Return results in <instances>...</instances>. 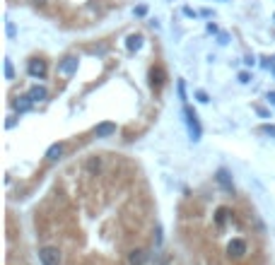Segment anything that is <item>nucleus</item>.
<instances>
[{"label":"nucleus","instance_id":"obj_1","mask_svg":"<svg viewBox=\"0 0 275 265\" xmlns=\"http://www.w3.org/2000/svg\"><path fill=\"white\" fill-rule=\"evenodd\" d=\"M39 261H41V265H61L63 256L56 246H41L39 248Z\"/></svg>","mask_w":275,"mask_h":265},{"label":"nucleus","instance_id":"obj_2","mask_svg":"<svg viewBox=\"0 0 275 265\" xmlns=\"http://www.w3.org/2000/svg\"><path fill=\"white\" fill-rule=\"evenodd\" d=\"M246 251H249V244L244 241V239H232L229 244H227V258H232V261H239V258H244L246 256Z\"/></svg>","mask_w":275,"mask_h":265},{"label":"nucleus","instance_id":"obj_3","mask_svg":"<svg viewBox=\"0 0 275 265\" xmlns=\"http://www.w3.org/2000/svg\"><path fill=\"white\" fill-rule=\"evenodd\" d=\"M184 116H186V126H189V132H191V137L193 140H201V123H198V116H196V111L193 109H189V106H184Z\"/></svg>","mask_w":275,"mask_h":265},{"label":"nucleus","instance_id":"obj_4","mask_svg":"<svg viewBox=\"0 0 275 265\" xmlns=\"http://www.w3.org/2000/svg\"><path fill=\"white\" fill-rule=\"evenodd\" d=\"M27 72L34 77V80H44L46 77V72H49V67H46V61H39V58H34V61H29V66H27Z\"/></svg>","mask_w":275,"mask_h":265},{"label":"nucleus","instance_id":"obj_5","mask_svg":"<svg viewBox=\"0 0 275 265\" xmlns=\"http://www.w3.org/2000/svg\"><path fill=\"white\" fill-rule=\"evenodd\" d=\"M77 66H80V58H77V56H66V58L58 63V72H61V75H75V72H77Z\"/></svg>","mask_w":275,"mask_h":265},{"label":"nucleus","instance_id":"obj_6","mask_svg":"<svg viewBox=\"0 0 275 265\" xmlns=\"http://www.w3.org/2000/svg\"><path fill=\"white\" fill-rule=\"evenodd\" d=\"M85 171H87L89 176H99V174L104 171V159H102V157H97V154H94V157H89V159L85 162Z\"/></svg>","mask_w":275,"mask_h":265},{"label":"nucleus","instance_id":"obj_7","mask_svg":"<svg viewBox=\"0 0 275 265\" xmlns=\"http://www.w3.org/2000/svg\"><path fill=\"white\" fill-rule=\"evenodd\" d=\"M147 251L145 248H133L131 253H128V265H145L147 263Z\"/></svg>","mask_w":275,"mask_h":265},{"label":"nucleus","instance_id":"obj_8","mask_svg":"<svg viewBox=\"0 0 275 265\" xmlns=\"http://www.w3.org/2000/svg\"><path fill=\"white\" fill-rule=\"evenodd\" d=\"M116 132V123H111V121H104V123H99L97 128H94V135L97 137H111Z\"/></svg>","mask_w":275,"mask_h":265},{"label":"nucleus","instance_id":"obj_9","mask_svg":"<svg viewBox=\"0 0 275 265\" xmlns=\"http://www.w3.org/2000/svg\"><path fill=\"white\" fill-rule=\"evenodd\" d=\"M63 152H66V145H63V142H53V145L46 149V159H49V162H56V159L63 157Z\"/></svg>","mask_w":275,"mask_h":265},{"label":"nucleus","instance_id":"obj_10","mask_svg":"<svg viewBox=\"0 0 275 265\" xmlns=\"http://www.w3.org/2000/svg\"><path fill=\"white\" fill-rule=\"evenodd\" d=\"M215 179H217V183H220L224 191H232V188H234V183H232V174H229L227 169H220V171L215 174Z\"/></svg>","mask_w":275,"mask_h":265},{"label":"nucleus","instance_id":"obj_11","mask_svg":"<svg viewBox=\"0 0 275 265\" xmlns=\"http://www.w3.org/2000/svg\"><path fill=\"white\" fill-rule=\"evenodd\" d=\"M32 104H34V101H32V97H29V94L17 97V99H15V111H17V114H24V111H29V109H32Z\"/></svg>","mask_w":275,"mask_h":265},{"label":"nucleus","instance_id":"obj_12","mask_svg":"<svg viewBox=\"0 0 275 265\" xmlns=\"http://www.w3.org/2000/svg\"><path fill=\"white\" fill-rule=\"evenodd\" d=\"M126 49H128L131 53L140 51V49H142V36H140V34H131V36L126 39Z\"/></svg>","mask_w":275,"mask_h":265},{"label":"nucleus","instance_id":"obj_13","mask_svg":"<svg viewBox=\"0 0 275 265\" xmlns=\"http://www.w3.org/2000/svg\"><path fill=\"white\" fill-rule=\"evenodd\" d=\"M29 97H32V101L36 104V101H44V99L49 97V92H46V87H39V84H36V87L29 89Z\"/></svg>","mask_w":275,"mask_h":265},{"label":"nucleus","instance_id":"obj_14","mask_svg":"<svg viewBox=\"0 0 275 265\" xmlns=\"http://www.w3.org/2000/svg\"><path fill=\"white\" fill-rule=\"evenodd\" d=\"M150 77H152V84H157V87L164 84V70L162 67H152L150 70Z\"/></svg>","mask_w":275,"mask_h":265},{"label":"nucleus","instance_id":"obj_15","mask_svg":"<svg viewBox=\"0 0 275 265\" xmlns=\"http://www.w3.org/2000/svg\"><path fill=\"white\" fill-rule=\"evenodd\" d=\"M227 215H229V210H227V207H220V210L215 212V227H217V229H222V227H224Z\"/></svg>","mask_w":275,"mask_h":265},{"label":"nucleus","instance_id":"obj_16","mask_svg":"<svg viewBox=\"0 0 275 265\" xmlns=\"http://www.w3.org/2000/svg\"><path fill=\"white\" fill-rule=\"evenodd\" d=\"M15 70H12V61H5V80H12Z\"/></svg>","mask_w":275,"mask_h":265},{"label":"nucleus","instance_id":"obj_17","mask_svg":"<svg viewBox=\"0 0 275 265\" xmlns=\"http://www.w3.org/2000/svg\"><path fill=\"white\" fill-rule=\"evenodd\" d=\"M196 99H198L201 104H207V101H210V97H207V92H203V89H198V92H196Z\"/></svg>","mask_w":275,"mask_h":265},{"label":"nucleus","instance_id":"obj_18","mask_svg":"<svg viewBox=\"0 0 275 265\" xmlns=\"http://www.w3.org/2000/svg\"><path fill=\"white\" fill-rule=\"evenodd\" d=\"M239 82H241V84H249V82H251V72H246V70L239 72Z\"/></svg>","mask_w":275,"mask_h":265},{"label":"nucleus","instance_id":"obj_19","mask_svg":"<svg viewBox=\"0 0 275 265\" xmlns=\"http://www.w3.org/2000/svg\"><path fill=\"white\" fill-rule=\"evenodd\" d=\"M133 12H136V17H145L147 15V5H138Z\"/></svg>","mask_w":275,"mask_h":265},{"label":"nucleus","instance_id":"obj_20","mask_svg":"<svg viewBox=\"0 0 275 265\" xmlns=\"http://www.w3.org/2000/svg\"><path fill=\"white\" fill-rule=\"evenodd\" d=\"M179 97H181V101H186V84H184V80H179Z\"/></svg>","mask_w":275,"mask_h":265},{"label":"nucleus","instance_id":"obj_21","mask_svg":"<svg viewBox=\"0 0 275 265\" xmlns=\"http://www.w3.org/2000/svg\"><path fill=\"white\" fill-rule=\"evenodd\" d=\"M261 131L266 132V135H271V137H275V126H273V123H268V126H263Z\"/></svg>","mask_w":275,"mask_h":265},{"label":"nucleus","instance_id":"obj_22","mask_svg":"<svg viewBox=\"0 0 275 265\" xmlns=\"http://www.w3.org/2000/svg\"><path fill=\"white\" fill-rule=\"evenodd\" d=\"M7 36H15V24L7 22Z\"/></svg>","mask_w":275,"mask_h":265},{"label":"nucleus","instance_id":"obj_23","mask_svg":"<svg viewBox=\"0 0 275 265\" xmlns=\"http://www.w3.org/2000/svg\"><path fill=\"white\" fill-rule=\"evenodd\" d=\"M207 32H210V34H217V24H212V22H207Z\"/></svg>","mask_w":275,"mask_h":265},{"label":"nucleus","instance_id":"obj_24","mask_svg":"<svg viewBox=\"0 0 275 265\" xmlns=\"http://www.w3.org/2000/svg\"><path fill=\"white\" fill-rule=\"evenodd\" d=\"M256 114H258V116H263V118H268V111H266V109H261V106H256Z\"/></svg>","mask_w":275,"mask_h":265},{"label":"nucleus","instance_id":"obj_25","mask_svg":"<svg viewBox=\"0 0 275 265\" xmlns=\"http://www.w3.org/2000/svg\"><path fill=\"white\" fill-rule=\"evenodd\" d=\"M184 15H186V17H196V12H193L191 7H184Z\"/></svg>","mask_w":275,"mask_h":265},{"label":"nucleus","instance_id":"obj_26","mask_svg":"<svg viewBox=\"0 0 275 265\" xmlns=\"http://www.w3.org/2000/svg\"><path fill=\"white\" fill-rule=\"evenodd\" d=\"M268 101H271V104H275V92H271V94H268Z\"/></svg>","mask_w":275,"mask_h":265},{"label":"nucleus","instance_id":"obj_27","mask_svg":"<svg viewBox=\"0 0 275 265\" xmlns=\"http://www.w3.org/2000/svg\"><path fill=\"white\" fill-rule=\"evenodd\" d=\"M273 72H275V66H273Z\"/></svg>","mask_w":275,"mask_h":265}]
</instances>
